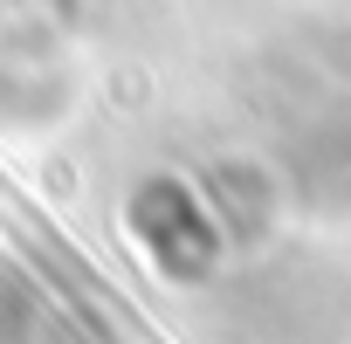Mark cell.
Instances as JSON below:
<instances>
[{"label":"cell","instance_id":"cell-1","mask_svg":"<svg viewBox=\"0 0 351 344\" xmlns=\"http://www.w3.org/2000/svg\"><path fill=\"white\" fill-rule=\"evenodd\" d=\"M28 323H35V303H28V289L0 269V344H28Z\"/></svg>","mask_w":351,"mask_h":344}]
</instances>
